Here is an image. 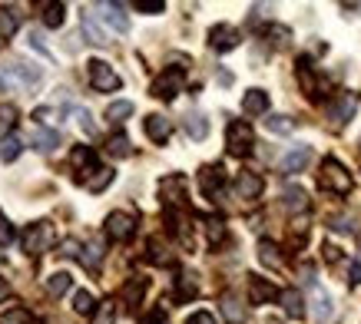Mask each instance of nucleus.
Segmentation results:
<instances>
[{
  "label": "nucleus",
  "mask_w": 361,
  "mask_h": 324,
  "mask_svg": "<svg viewBox=\"0 0 361 324\" xmlns=\"http://www.w3.org/2000/svg\"><path fill=\"white\" fill-rule=\"evenodd\" d=\"M318 185H322L325 192L348 195L351 192V173L341 166L338 159H325L322 162V173H318Z\"/></svg>",
  "instance_id": "1"
},
{
  "label": "nucleus",
  "mask_w": 361,
  "mask_h": 324,
  "mask_svg": "<svg viewBox=\"0 0 361 324\" xmlns=\"http://www.w3.org/2000/svg\"><path fill=\"white\" fill-rule=\"evenodd\" d=\"M54 242H56V232L50 222H33V225L23 232V251H27L30 258H40L44 251H50Z\"/></svg>",
  "instance_id": "2"
},
{
  "label": "nucleus",
  "mask_w": 361,
  "mask_h": 324,
  "mask_svg": "<svg viewBox=\"0 0 361 324\" xmlns=\"http://www.w3.org/2000/svg\"><path fill=\"white\" fill-rule=\"evenodd\" d=\"M87 73H90V87L99 89V93H113V89L123 87L120 73H116V70H113L106 60H90V63H87Z\"/></svg>",
  "instance_id": "3"
},
{
  "label": "nucleus",
  "mask_w": 361,
  "mask_h": 324,
  "mask_svg": "<svg viewBox=\"0 0 361 324\" xmlns=\"http://www.w3.org/2000/svg\"><path fill=\"white\" fill-rule=\"evenodd\" d=\"M226 146H229L232 156H249L252 146H255V132H252L249 123H242V119H232L229 130H226Z\"/></svg>",
  "instance_id": "4"
},
{
  "label": "nucleus",
  "mask_w": 361,
  "mask_h": 324,
  "mask_svg": "<svg viewBox=\"0 0 361 324\" xmlns=\"http://www.w3.org/2000/svg\"><path fill=\"white\" fill-rule=\"evenodd\" d=\"M37 80H40V70L13 63V66H7V70H0V93H13V89L30 87V83H37Z\"/></svg>",
  "instance_id": "5"
},
{
  "label": "nucleus",
  "mask_w": 361,
  "mask_h": 324,
  "mask_svg": "<svg viewBox=\"0 0 361 324\" xmlns=\"http://www.w3.org/2000/svg\"><path fill=\"white\" fill-rule=\"evenodd\" d=\"M183 80H186V76H183V70H179V66L163 70V73L153 80V96L156 99H166V103H169V99H176L179 93H183Z\"/></svg>",
  "instance_id": "6"
},
{
  "label": "nucleus",
  "mask_w": 361,
  "mask_h": 324,
  "mask_svg": "<svg viewBox=\"0 0 361 324\" xmlns=\"http://www.w3.org/2000/svg\"><path fill=\"white\" fill-rule=\"evenodd\" d=\"M159 195H163V202H166V208H183L186 206V179L179 173H173V175H166L163 182H159Z\"/></svg>",
  "instance_id": "7"
},
{
  "label": "nucleus",
  "mask_w": 361,
  "mask_h": 324,
  "mask_svg": "<svg viewBox=\"0 0 361 324\" xmlns=\"http://www.w3.org/2000/svg\"><path fill=\"white\" fill-rule=\"evenodd\" d=\"M106 235H110L113 242H130V238L136 235V218H133L130 212H110V218H106Z\"/></svg>",
  "instance_id": "8"
},
{
  "label": "nucleus",
  "mask_w": 361,
  "mask_h": 324,
  "mask_svg": "<svg viewBox=\"0 0 361 324\" xmlns=\"http://www.w3.org/2000/svg\"><path fill=\"white\" fill-rule=\"evenodd\" d=\"M239 40H242L239 30H235V27H226V23H219V27L209 30V46H212L216 54H229V50H235Z\"/></svg>",
  "instance_id": "9"
},
{
  "label": "nucleus",
  "mask_w": 361,
  "mask_h": 324,
  "mask_svg": "<svg viewBox=\"0 0 361 324\" xmlns=\"http://www.w3.org/2000/svg\"><path fill=\"white\" fill-rule=\"evenodd\" d=\"M222 185H226V169H222V166H202V173H199V189H202V195L216 199V195L222 192Z\"/></svg>",
  "instance_id": "10"
},
{
  "label": "nucleus",
  "mask_w": 361,
  "mask_h": 324,
  "mask_svg": "<svg viewBox=\"0 0 361 324\" xmlns=\"http://www.w3.org/2000/svg\"><path fill=\"white\" fill-rule=\"evenodd\" d=\"M249 304H269L275 298V294H282V292H275V285L269 278H262V275H249Z\"/></svg>",
  "instance_id": "11"
},
{
  "label": "nucleus",
  "mask_w": 361,
  "mask_h": 324,
  "mask_svg": "<svg viewBox=\"0 0 361 324\" xmlns=\"http://www.w3.org/2000/svg\"><path fill=\"white\" fill-rule=\"evenodd\" d=\"M295 73H298V83H302V89H305V96L308 99H322V87H318V76H315V66H312V60H298L295 66Z\"/></svg>",
  "instance_id": "12"
},
{
  "label": "nucleus",
  "mask_w": 361,
  "mask_h": 324,
  "mask_svg": "<svg viewBox=\"0 0 361 324\" xmlns=\"http://www.w3.org/2000/svg\"><path fill=\"white\" fill-rule=\"evenodd\" d=\"M262 189H265V182L259 173H249V169H245V173L235 175V192H239V199H259Z\"/></svg>",
  "instance_id": "13"
},
{
  "label": "nucleus",
  "mask_w": 361,
  "mask_h": 324,
  "mask_svg": "<svg viewBox=\"0 0 361 324\" xmlns=\"http://www.w3.org/2000/svg\"><path fill=\"white\" fill-rule=\"evenodd\" d=\"M142 130H146V136L153 142H166L173 136V123L166 116H159V113H149V116L142 119Z\"/></svg>",
  "instance_id": "14"
},
{
  "label": "nucleus",
  "mask_w": 361,
  "mask_h": 324,
  "mask_svg": "<svg viewBox=\"0 0 361 324\" xmlns=\"http://www.w3.org/2000/svg\"><path fill=\"white\" fill-rule=\"evenodd\" d=\"M355 109H358V96H355V93H341V96L329 106V116L335 119L338 126H345V123L355 116Z\"/></svg>",
  "instance_id": "15"
},
{
  "label": "nucleus",
  "mask_w": 361,
  "mask_h": 324,
  "mask_svg": "<svg viewBox=\"0 0 361 324\" xmlns=\"http://www.w3.org/2000/svg\"><path fill=\"white\" fill-rule=\"evenodd\" d=\"M99 11H103V20L110 23L116 33L130 30V17L123 13V4H99Z\"/></svg>",
  "instance_id": "16"
},
{
  "label": "nucleus",
  "mask_w": 361,
  "mask_h": 324,
  "mask_svg": "<svg viewBox=\"0 0 361 324\" xmlns=\"http://www.w3.org/2000/svg\"><path fill=\"white\" fill-rule=\"evenodd\" d=\"M308 162H312V149H308V146H298V149H292L288 156H282L279 166H282V173H302Z\"/></svg>",
  "instance_id": "17"
},
{
  "label": "nucleus",
  "mask_w": 361,
  "mask_h": 324,
  "mask_svg": "<svg viewBox=\"0 0 361 324\" xmlns=\"http://www.w3.org/2000/svg\"><path fill=\"white\" fill-rule=\"evenodd\" d=\"M279 301H282L288 318H305V298H302L298 288H285V292L279 294Z\"/></svg>",
  "instance_id": "18"
},
{
  "label": "nucleus",
  "mask_w": 361,
  "mask_h": 324,
  "mask_svg": "<svg viewBox=\"0 0 361 324\" xmlns=\"http://www.w3.org/2000/svg\"><path fill=\"white\" fill-rule=\"evenodd\" d=\"M70 166H73V169H83V173H97V152H93V146H73Z\"/></svg>",
  "instance_id": "19"
},
{
  "label": "nucleus",
  "mask_w": 361,
  "mask_h": 324,
  "mask_svg": "<svg viewBox=\"0 0 361 324\" xmlns=\"http://www.w3.org/2000/svg\"><path fill=\"white\" fill-rule=\"evenodd\" d=\"M242 109H245L249 116H262V113H269V93H265V89H249V93L242 96Z\"/></svg>",
  "instance_id": "20"
},
{
  "label": "nucleus",
  "mask_w": 361,
  "mask_h": 324,
  "mask_svg": "<svg viewBox=\"0 0 361 324\" xmlns=\"http://www.w3.org/2000/svg\"><path fill=\"white\" fill-rule=\"evenodd\" d=\"M282 206L288 208V212H308V192L302 189V185H288L285 189V195H282Z\"/></svg>",
  "instance_id": "21"
},
{
  "label": "nucleus",
  "mask_w": 361,
  "mask_h": 324,
  "mask_svg": "<svg viewBox=\"0 0 361 324\" xmlns=\"http://www.w3.org/2000/svg\"><path fill=\"white\" fill-rule=\"evenodd\" d=\"M222 314H226V321L229 324H242L245 321V308L235 294H222Z\"/></svg>",
  "instance_id": "22"
},
{
  "label": "nucleus",
  "mask_w": 361,
  "mask_h": 324,
  "mask_svg": "<svg viewBox=\"0 0 361 324\" xmlns=\"http://www.w3.org/2000/svg\"><path fill=\"white\" fill-rule=\"evenodd\" d=\"M20 27V17L13 7H0V40H11L13 33Z\"/></svg>",
  "instance_id": "23"
},
{
  "label": "nucleus",
  "mask_w": 361,
  "mask_h": 324,
  "mask_svg": "<svg viewBox=\"0 0 361 324\" xmlns=\"http://www.w3.org/2000/svg\"><path fill=\"white\" fill-rule=\"evenodd\" d=\"M146 285H149V281L146 278H130L126 281V285H123V292H120V298L126 304H140V298L142 294H146Z\"/></svg>",
  "instance_id": "24"
},
{
  "label": "nucleus",
  "mask_w": 361,
  "mask_h": 324,
  "mask_svg": "<svg viewBox=\"0 0 361 324\" xmlns=\"http://www.w3.org/2000/svg\"><path fill=\"white\" fill-rule=\"evenodd\" d=\"M199 294V285H196V275H179L176 278V301H189Z\"/></svg>",
  "instance_id": "25"
},
{
  "label": "nucleus",
  "mask_w": 361,
  "mask_h": 324,
  "mask_svg": "<svg viewBox=\"0 0 361 324\" xmlns=\"http://www.w3.org/2000/svg\"><path fill=\"white\" fill-rule=\"evenodd\" d=\"M259 261H262V265H269V268H279V265H282L279 245H275V242H269V238H262V242H259Z\"/></svg>",
  "instance_id": "26"
},
{
  "label": "nucleus",
  "mask_w": 361,
  "mask_h": 324,
  "mask_svg": "<svg viewBox=\"0 0 361 324\" xmlns=\"http://www.w3.org/2000/svg\"><path fill=\"white\" fill-rule=\"evenodd\" d=\"M20 149H23L20 136H13V132H7V136H4V142H0V159H4V162H13L17 156H20Z\"/></svg>",
  "instance_id": "27"
},
{
  "label": "nucleus",
  "mask_w": 361,
  "mask_h": 324,
  "mask_svg": "<svg viewBox=\"0 0 361 324\" xmlns=\"http://www.w3.org/2000/svg\"><path fill=\"white\" fill-rule=\"evenodd\" d=\"M133 103L130 99H116V103H110V106H106V119H110V123H123V119H130L133 116Z\"/></svg>",
  "instance_id": "28"
},
{
  "label": "nucleus",
  "mask_w": 361,
  "mask_h": 324,
  "mask_svg": "<svg viewBox=\"0 0 361 324\" xmlns=\"http://www.w3.org/2000/svg\"><path fill=\"white\" fill-rule=\"evenodd\" d=\"M186 132H189V139H206V136H209V123H206V116H199V113L186 116Z\"/></svg>",
  "instance_id": "29"
},
{
  "label": "nucleus",
  "mask_w": 361,
  "mask_h": 324,
  "mask_svg": "<svg viewBox=\"0 0 361 324\" xmlns=\"http://www.w3.org/2000/svg\"><path fill=\"white\" fill-rule=\"evenodd\" d=\"M106 152H110L113 159H126V156H130V139H126V136H123V132H116V136H110V139H106Z\"/></svg>",
  "instance_id": "30"
},
{
  "label": "nucleus",
  "mask_w": 361,
  "mask_h": 324,
  "mask_svg": "<svg viewBox=\"0 0 361 324\" xmlns=\"http://www.w3.org/2000/svg\"><path fill=\"white\" fill-rule=\"evenodd\" d=\"M63 20H66V7L63 4H44V23L47 27H63Z\"/></svg>",
  "instance_id": "31"
},
{
  "label": "nucleus",
  "mask_w": 361,
  "mask_h": 324,
  "mask_svg": "<svg viewBox=\"0 0 361 324\" xmlns=\"http://www.w3.org/2000/svg\"><path fill=\"white\" fill-rule=\"evenodd\" d=\"M56 142H60V132H56V130H40L37 136H33V149H37V152H50Z\"/></svg>",
  "instance_id": "32"
},
{
  "label": "nucleus",
  "mask_w": 361,
  "mask_h": 324,
  "mask_svg": "<svg viewBox=\"0 0 361 324\" xmlns=\"http://www.w3.org/2000/svg\"><path fill=\"white\" fill-rule=\"evenodd\" d=\"M113 179H116V173H113V169H97V175H90V179H87V189H90V192H103Z\"/></svg>",
  "instance_id": "33"
},
{
  "label": "nucleus",
  "mask_w": 361,
  "mask_h": 324,
  "mask_svg": "<svg viewBox=\"0 0 361 324\" xmlns=\"http://www.w3.org/2000/svg\"><path fill=\"white\" fill-rule=\"evenodd\" d=\"M113 321H116V304H113V301H99L90 324H113Z\"/></svg>",
  "instance_id": "34"
},
{
  "label": "nucleus",
  "mask_w": 361,
  "mask_h": 324,
  "mask_svg": "<svg viewBox=\"0 0 361 324\" xmlns=\"http://www.w3.org/2000/svg\"><path fill=\"white\" fill-rule=\"evenodd\" d=\"M47 292L56 294V298H60L63 292H70V275H66V271H56V275H50V278H47Z\"/></svg>",
  "instance_id": "35"
},
{
  "label": "nucleus",
  "mask_w": 361,
  "mask_h": 324,
  "mask_svg": "<svg viewBox=\"0 0 361 324\" xmlns=\"http://www.w3.org/2000/svg\"><path fill=\"white\" fill-rule=\"evenodd\" d=\"M265 126H269V132L288 136V132L295 130V119H288V116H269V119H265Z\"/></svg>",
  "instance_id": "36"
},
{
  "label": "nucleus",
  "mask_w": 361,
  "mask_h": 324,
  "mask_svg": "<svg viewBox=\"0 0 361 324\" xmlns=\"http://www.w3.org/2000/svg\"><path fill=\"white\" fill-rule=\"evenodd\" d=\"M73 311H77V314H93V311H97V301H93V294H90L87 288L73 294Z\"/></svg>",
  "instance_id": "37"
},
{
  "label": "nucleus",
  "mask_w": 361,
  "mask_h": 324,
  "mask_svg": "<svg viewBox=\"0 0 361 324\" xmlns=\"http://www.w3.org/2000/svg\"><path fill=\"white\" fill-rule=\"evenodd\" d=\"M206 235H209V242H212V245H219L222 238H226V222H222V218H216V216H209L206 218Z\"/></svg>",
  "instance_id": "38"
},
{
  "label": "nucleus",
  "mask_w": 361,
  "mask_h": 324,
  "mask_svg": "<svg viewBox=\"0 0 361 324\" xmlns=\"http://www.w3.org/2000/svg\"><path fill=\"white\" fill-rule=\"evenodd\" d=\"M83 33L90 37V44H99V46L110 44V40H106V33H103L97 23H93V17H83Z\"/></svg>",
  "instance_id": "39"
},
{
  "label": "nucleus",
  "mask_w": 361,
  "mask_h": 324,
  "mask_svg": "<svg viewBox=\"0 0 361 324\" xmlns=\"http://www.w3.org/2000/svg\"><path fill=\"white\" fill-rule=\"evenodd\" d=\"M0 324H30V311L27 308H11L0 314Z\"/></svg>",
  "instance_id": "40"
},
{
  "label": "nucleus",
  "mask_w": 361,
  "mask_h": 324,
  "mask_svg": "<svg viewBox=\"0 0 361 324\" xmlns=\"http://www.w3.org/2000/svg\"><path fill=\"white\" fill-rule=\"evenodd\" d=\"M149 261H153V265H169V251L163 249L159 238H149Z\"/></svg>",
  "instance_id": "41"
},
{
  "label": "nucleus",
  "mask_w": 361,
  "mask_h": 324,
  "mask_svg": "<svg viewBox=\"0 0 361 324\" xmlns=\"http://www.w3.org/2000/svg\"><path fill=\"white\" fill-rule=\"evenodd\" d=\"M17 126V109L11 103H0V130H13Z\"/></svg>",
  "instance_id": "42"
},
{
  "label": "nucleus",
  "mask_w": 361,
  "mask_h": 324,
  "mask_svg": "<svg viewBox=\"0 0 361 324\" xmlns=\"http://www.w3.org/2000/svg\"><path fill=\"white\" fill-rule=\"evenodd\" d=\"M133 7H136L140 13H163V11H166L163 0H136Z\"/></svg>",
  "instance_id": "43"
},
{
  "label": "nucleus",
  "mask_w": 361,
  "mask_h": 324,
  "mask_svg": "<svg viewBox=\"0 0 361 324\" xmlns=\"http://www.w3.org/2000/svg\"><path fill=\"white\" fill-rule=\"evenodd\" d=\"M99 255H103V251H99V245H87V255H80V261H87V268H97Z\"/></svg>",
  "instance_id": "44"
},
{
  "label": "nucleus",
  "mask_w": 361,
  "mask_h": 324,
  "mask_svg": "<svg viewBox=\"0 0 361 324\" xmlns=\"http://www.w3.org/2000/svg\"><path fill=\"white\" fill-rule=\"evenodd\" d=\"M140 324H169V318H166V314H163V308H156V311L142 314V318H140Z\"/></svg>",
  "instance_id": "45"
},
{
  "label": "nucleus",
  "mask_w": 361,
  "mask_h": 324,
  "mask_svg": "<svg viewBox=\"0 0 361 324\" xmlns=\"http://www.w3.org/2000/svg\"><path fill=\"white\" fill-rule=\"evenodd\" d=\"M315 301H318V318H329V314H331V298H329V294L318 292Z\"/></svg>",
  "instance_id": "46"
},
{
  "label": "nucleus",
  "mask_w": 361,
  "mask_h": 324,
  "mask_svg": "<svg viewBox=\"0 0 361 324\" xmlns=\"http://www.w3.org/2000/svg\"><path fill=\"white\" fill-rule=\"evenodd\" d=\"M11 242H13V225H11V222H7V218H0V245L7 249Z\"/></svg>",
  "instance_id": "47"
},
{
  "label": "nucleus",
  "mask_w": 361,
  "mask_h": 324,
  "mask_svg": "<svg viewBox=\"0 0 361 324\" xmlns=\"http://www.w3.org/2000/svg\"><path fill=\"white\" fill-rule=\"evenodd\" d=\"M186 324H219V321H216L209 311H196V314H189L186 318Z\"/></svg>",
  "instance_id": "48"
},
{
  "label": "nucleus",
  "mask_w": 361,
  "mask_h": 324,
  "mask_svg": "<svg viewBox=\"0 0 361 324\" xmlns=\"http://www.w3.org/2000/svg\"><path fill=\"white\" fill-rule=\"evenodd\" d=\"M331 228H335V232H355V225H351V218H345V216L331 218Z\"/></svg>",
  "instance_id": "49"
},
{
  "label": "nucleus",
  "mask_w": 361,
  "mask_h": 324,
  "mask_svg": "<svg viewBox=\"0 0 361 324\" xmlns=\"http://www.w3.org/2000/svg\"><path fill=\"white\" fill-rule=\"evenodd\" d=\"M77 249H80V242H73V238H66V242H63V251H60V255H66V258H73V255H77Z\"/></svg>",
  "instance_id": "50"
},
{
  "label": "nucleus",
  "mask_w": 361,
  "mask_h": 324,
  "mask_svg": "<svg viewBox=\"0 0 361 324\" xmlns=\"http://www.w3.org/2000/svg\"><path fill=\"white\" fill-rule=\"evenodd\" d=\"M348 275H351V285H361V261H351V268H348Z\"/></svg>",
  "instance_id": "51"
},
{
  "label": "nucleus",
  "mask_w": 361,
  "mask_h": 324,
  "mask_svg": "<svg viewBox=\"0 0 361 324\" xmlns=\"http://www.w3.org/2000/svg\"><path fill=\"white\" fill-rule=\"evenodd\" d=\"M341 255H338V249L335 245H325V261H338Z\"/></svg>",
  "instance_id": "52"
},
{
  "label": "nucleus",
  "mask_w": 361,
  "mask_h": 324,
  "mask_svg": "<svg viewBox=\"0 0 361 324\" xmlns=\"http://www.w3.org/2000/svg\"><path fill=\"white\" fill-rule=\"evenodd\" d=\"M7 292H11V288H7V281L0 278V301H4V298H7Z\"/></svg>",
  "instance_id": "53"
}]
</instances>
